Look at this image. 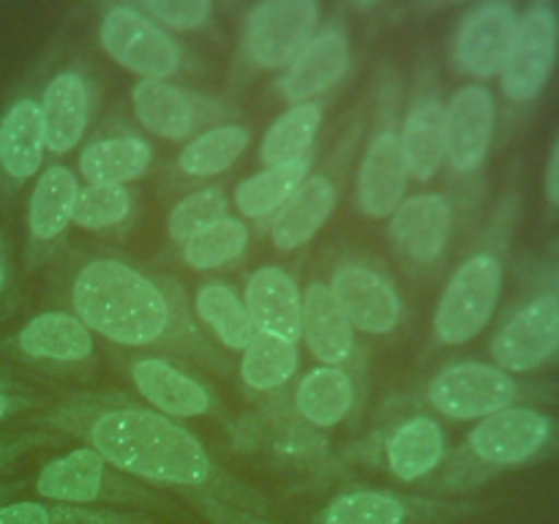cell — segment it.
I'll return each mask as SVG.
<instances>
[{
	"label": "cell",
	"instance_id": "6da1fadb",
	"mask_svg": "<svg viewBox=\"0 0 559 524\" xmlns=\"http://www.w3.org/2000/svg\"><path fill=\"white\" fill-rule=\"evenodd\" d=\"M44 424L80 440L129 478L173 489L194 505H227L271 516V500L216 462L205 442L178 420L123 398H71Z\"/></svg>",
	"mask_w": 559,
	"mask_h": 524
},
{
	"label": "cell",
	"instance_id": "7a4b0ae2",
	"mask_svg": "<svg viewBox=\"0 0 559 524\" xmlns=\"http://www.w3.org/2000/svg\"><path fill=\"white\" fill-rule=\"evenodd\" d=\"M69 300L71 314L115 347L167 349L213 369L227 366L175 278L142 271L120 257H91L71 276Z\"/></svg>",
	"mask_w": 559,
	"mask_h": 524
},
{
	"label": "cell",
	"instance_id": "3957f363",
	"mask_svg": "<svg viewBox=\"0 0 559 524\" xmlns=\"http://www.w3.org/2000/svg\"><path fill=\"white\" fill-rule=\"evenodd\" d=\"M549 440L551 420L538 409L513 404L473 426L464 445L448 462L440 489H469L484 473L533 462Z\"/></svg>",
	"mask_w": 559,
	"mask_h": 524
},
{
	"label": "cell",
	"instance_id": "277c9868",
	"mask_svg": "<svg viewBox=\"0 0 559 524\" xmlns=\"http://www.w3.org/2000/svg\"><path fill=\"white\" fill-rule=\"evenodd\" d=\"M36 495L49 502L66 505H102L109 511H134V508H153V511H175L173 500L158 495L151 486L129 478L126 473L104 462L91 448H74L60 453L49 464H44L36 478Z\"/></svg>",
	"mask_w": 559,
	"mask_h": 524
},
{
	"label": "cell",
	"instance_id": "5b68a950",
	"mask_svg": "<svg viewBox=\"0 0 559 524\" xmlns=\"http://www.w3.org/2000/svg\"><path fill=\"white\" fill-rule=\"evenodd\" d=\"M502 278H506V271L497 254L478 251L467 257L437 300L435 336L451 347L480 336L500 303Z\"/></svg>",
	"mask_w": 559,
	"mask_h": 524
},
{
	"label": "cell",
	"instance_id": "8992f818",
	"mask_svg": "<svg viewBox=\"0 0 559 524\" xmlns=\"http://www.w3.org/2000/svg\"><path fill=\"white\" fill-rule=\"evenodd\" d=\"M104 52L140 80H169L183 66V49L140 5H107L98 20Z\"/></svg>",
	"mask_w": 559,
	"mask_h": 524
},
{
	"label": "cell",
	"instance_id": "52a82bcc",
	"mask_svg": "<svg viewBox=\"0 0 559 524\" xmlns=\"http://www.w3.org/2000/svg\"><path fill=\"white\" fill-rule=\"evenodd\" d=\"M320 31L314 0H262L251 5L243 25V52L262 71H287Z\"/></svg>",
	"mask_w": 559,
	"mask_h": 524
},
{
	"label": "cell",
	"instance_id": "ba28073f",
	"mask_svg": "<svg viewBox=\"0 0 559 524\" xmlns=\"http://www.w3.org/2000/svg\"><path fill=\"white\" fill-rule=\"evenodd\" d=\"M519 382L513 374L478 360L448 364L426 382V402L448 420H484L513 407Z\"/></svg>",
	"mask_w": 559,
	"mask_h": 524
},
{
	"label": "cell",
	"instance_id": "9c48e42d",
	"mask_svg": "<svg viewBox=\"0 0 559 524\" xmlns=\"http://www.w3.org/2000/svg\"><path fill=\"white\" fill-rule=\"evenodd\" d=\"M409 175L404 167L402 142H399L396 109L393 96L380 107L360 158L358 178H355V202L366 218H391V213L407 200Z\"/></svg>",
	"mask_w": 559,
	"mask_h": 524
},
{
	"label": "cell",
	"instance_id": "30bf717a",
	"mask_svg": "<svg viewBox=\"0 0 559 524\" xmlns=\"http://www.w3.org/2000/svg\"><path fill=\"white\" fill-rule=\"evenodd\" d=\"M559 52V20L555 9L538 3L519 14L516 38L506 69L500 71V87L513 104H530L544 93Z\"/></svg>",
	"mask_w": 559,
	"mask_h": 524
},
{
	"label": "cell",
	"instance_id": "8fae6325",
	"mask_svg": "<svg viewBox=\"0 0 559 524\" xmlns=\"http://www.w3.org/2000/svg\"><path fill=\"white\" fill-rule=\"evenodd\" d=\"M131 385L136 388L147 407L167 415L173 420L186 418H216L227 420L222 398L191 371L180 369L169 358H136L129 364Z\"/></svg>",
	"mask_w": 559,
	"mask_h": 524
},
{
	"label": "cell",
	"instance_id": "7c38bea8",
	"mask_svg": "<svg viewBox=\"0 0 559 524\" xmlns=\"http://www.w3.org/2000/svg\"><path fill=\"white\" fill-rule=\"evenodd\" d=\"M131 112L147 134L183 142L200 134L202 126L216 120L224 109H218L213 98L186 91L169 80H140L131 91Z\"/></svg>",
	"mask_w": 559,
	"mask_h": 524
},
{
	"label": "cell",
	"instance_id": "4fadbf2b",
	"mask_svg": "<svg viewBox=\"0 0 559 524\" xmlns=\"http://www.w3.org/2000/svg\"><path fill=\"white\" fill-rule=\"evenodd\" d=\"M559 349V300L551 295L530 300L491 338V358L508 374L535 371Z\"/></svg>",
	"mask_w": 559,
	"mask_h": 524
},
{
	"label": "cell",
	"instance_id": "5bb4252c",
	"mask_svg": "<svg viewBox=\"0 0 559 524\" xmlns=\"http://www.w3.org/2000/svg\"><path fill=\"white\" fill-rule=\"evenodd\" d=\"M353 331L385 336L402 320V298L385 273L364 262H342L328 282Z\"/></svg>",
	"mask_w": 559,
	"mask_h": 524
},
{
	"label": "cell",
	"instance_id": "9a60e30c",
	"mask_svg": "<svg viewBox=\"0 0 559 524\" xmlns=\"http://www.w3.org/2000/svg\"><path fill=\"white\" fill-rule=\"evenodd\" d=\"M456 508L431 497L388 489H353L333 497L314 524H442Z\"/></svg>",
	"mask_w": 559,
	"mask_h": 524
},
{
	"label": "cell",
	"instance_id": "2e32d148",
	"mask_svg": "<svg viewBox=\"0 0 559 524\" xmlns=\"http://www.w3.org/2000/svg\"><path fill=\"white\" fill-rule=\"evenodd\" d=\"M495 93L484 85L459 87L445 104V164L459 175L484 167L495 140Z\"/></svg>",
	"mask_w": 559,
	"mask_h": 524
},
{
	"label": "cell",
	"instance_id": "e0dca14e",
	"mask_svg": "<svg viewBox=\"0 0 559 524\" xmlns=\"http://www.w3.org/2000/svg\"><path fill=\"white\" fill-rule=\"evenodd\" d=\"M238 434L254 448H265L271 456H276V462L298 469V473L300 469L309 473L314 464L328 462V448L320 431L304 424L295 415L293 404L284 402L282 396H278V402L262 404L260 413H254L238 426Z\"/></svg>",
	"mask_w": 559,
	"mask_h": 524
},
{
	"label": "cell",
	"instance_id": "ac0fdd59",
	"mask_svg": "<svg viewBox=\"0 0 559 524\" xmlns=\"http://www.w3.org/2000/svg\"><path fill=\"white\" fill-rule=\"evenodd\" d=\"M519 14L508 3L475 5L459 25L453 38V58L459 69L478 80L500 76L516 38Z\"/></svg>",
	"mask_w": 559,
	"mask_h": 524
},
{
	"label": "cell",
	"instance_id": "d6986e66",
	"mask_svg": "<svg viewBox=\"0 0 559 524\" xmlns=\"http://www.w3.org/2000/svg\"><path fill=\"white\" fill-rule=\"evenodd\" d=\"M353 66L347 33L338 25H325L314 33L304 52L293 60L278 80V93L293 104L317 102V96L336 87Z\"/></svg>",
	"mask_w": 559,
	"mask_h": 524
},
{
	"label": "cell",
	"instance_id": "ffe728a7",
	"mask_svg": "<svg viewBox=\"0 0 559 524\" xmlns=\"http://www.w3.org/2000/svg\"><path fill=\"white\" fill-rule=\"evenodd\" d=\"M453 229V205L445 194L407 196L388 218V233L407 260L431 265L442 257Z\"/></svg>",
	"mask_w": 559,
	"mask_h": 524
},
{
	"label": "cell",
	"instance_id": "44dd1931",
	"mask_svg": "<svg viewBox=\"0 0 559 524\" xmlns=\"http://www.w3.org/2000/svg\"><path fill=\"white\" fill-rule=\"evenodd\" d=\"M448 456L445 431L431 415H407L388 426L380 440L382 467L402 484L429 478Z\"/></svg>",
	"mask_w": 559,
	"mask_h": 524
},
{
	"label": "cell",
	"instance_id": "7402d4cb",
	"mask_svg": "<svg viewBox=\"0 0 559 524\" xmlns=\"http://www.w3.org/2000/svg\"><path fill=\"white\" fill-rule=\"evenodd\" d=\"M243 303L257 333L300 342L304 331V293L287 271L276 265L257 267L246 282Z\"/></svg>",
	"mask_w": 559,
	"mask_h": 524
},
{
	"label": "cell",
	"instance_id": "603a6c76",
	"mask_svg": "<svg viewBox=\"0 0 559 524\" xmlns=\"http://www.w3.org/2000/svg\"><path fill=\"white\" fill-rule=\"evenodd\" d=\"M338 202V180L331 172L309 175L282 211L271 218V243L276 251H298L320 235Z\"/></svg>",
	"mask_w": 559,
	"mask_h": 524
},
{
	"label": "cell",
	"instance_id": "cb8c5ba5",
	"mask_svg": "<svg viewBox=\"0 0 559 524\" xmlns=\"http://www.w3.org/2000/svg\"><path fill=\"white\" fill-rule=\"evenodd\" d=\"M41 123L47 151L55 156L71 153L82 142L91 120V85L85 74L66 69L47 82L41 93Z\"/></svg>",
	"mask_w": 559,
	"mask_h": 524
},
{
	"label": "cell",
	"instance_id": "d4e9b609",
	"mask_svg": "<svg viewBox=\"0 0 559 524\" xmlns=\"http://www.w3.org/2000/svg\"><path fill=\"white\" fill-rule=\"evenodd\" d=\"M399 142L407 175L429 183L445 164V104L435 91H420L399 123Z\"/></svg>",
	"mask_w": 559,
	"mask_h": 524
},
{
	"label": "cell",
	"instance_id": "484cf974",
	"mask_svg": "<svg viewBox=\"0 0 559 524\" xmlns=\"http://www.w3.org/2000/svg\"><path fill=\"white\" fill-rule=\"evenodd\" d=\"M306 349L322 366H342L358 353L355 331L344 311L338 309L331 287L325 282H311L304 293V331H300Z\"/></svg>",
	"mask_w": 559,
	"mask_h": 524
},
{
	"label": "cell",
	"instance_id": "4316f807",
	"mask_svg": "<svg viewBox=\"0 0 559 524\" xmlns=\"http://www.w3.org/2000/svg\"><path fill=\"white\" fill-rule=\"evenodd\" d=\"M14 347L33 360L82 364L96 353V338L71 311H41L20 327Z\"/></svg>",
	"mask_w": 559,
	"mask_h": 524
},
{
	"label": "cell",
	"instance_id": "83f0119b",
	"mask_svg": "<svg viewBox=\"0 0 559 524\" xmlns=\"http://www.w3.org/2000/svg\"><path fill=\"white\" fill-rule=\"evenodd\" d=\"M355 402H358V385L353 371L342 366H317L306 371L289 398L295 415L317 431L344 424L355 409Z\"/></svg>",
	"mask_w": 559,
	"mask_h": 524
},
{
	"label": "cell",
	"instance_id": "f1b7e54d",
	"mask_svg": "<svg viewBox=\"0 0 559 524\" xmlns=\"http://www.w3.org/2000/svg\"><path fill=\"white\" fill-rule=\"evenodd\" d=\"M151 162V142L134 131H123L98 136L82 147L76 167L87 186H129L147 172Z\"/></svg>",
	"mask_w": 559,
	"mask_h": 524
},
{
	"label": "cell",
	"instance_id": "f546056e",
	"mask_svg": "<svg viewBox=\"0 0 559 524\" xmlns=\"http://www.w3.org/2000/svg\"><path fill=\"white\" fill-rule=\"evenodd\" d=\"M47 156L36 98H16L0 118V169L14 183L36 178Z\"/></svg>",
	"mask_w": 559,
	"mask_h": 524
},
{
	"label": "cell",
	"instance_id": "4dcf8cb0",
	"mask_svg": "<svg viewBox=\"0 0 559 524\" xmlns=\"http://www.w3.org/2000/svg\"><path fill=\"white\" fill-rule=\"evenodd\" d=\"M80 194V175L69 167L44 169L36 178L27 200V233L33 246H49L63 238L66 229L74 224V205Z\"/></svg>",
	"mask_w": 559,
	"mask_h": 524
},
{
	"label": "cell",
	"instance_id": "1f68e13d",
	"mask_svg": "<svg viewBox=\"0 0 559 524\" xmlns=\"http://www.w3.org/2000/svg\"><path fill=\"white\" fill-rule=\"evenodd\" d=\"M191 311H194V320L207 327L222 347L233 349V353H243L251 338L257 336L243 298L224 282L200 284Z\"/></svg>",
	"mask_w": 559,
	"mask_h": 524
},
{
	"label": "cell",
	"instance_id": "d6a6232c",
	"mask_svg": "<svg viewBox=\"0 0 559 524\" xmlns=\"http://www.w3.org/2000/svg\"><path fill=\"white\" fill-rule=\"evenodd\" d=\"M325 109L320 102L293 104L284 109L260 142V158L265 167H278V164H293L300 158L311 156L317 131H320Z\"/></svg>",
	"mask_w": 559,
	"mask_h": 524
},
{
	"label": "cell",
	"instance_id": "836d02e7",
	"mask_svg": "<svg viewBox=\"0 0 559 524\" xmlns=\"http://www.w3.org/2000/svg\"><path fill=\"white\" fill-rule=\"evenodd\" d=\"M251 142V131L240 123L207 126L197 136H191L178 153V169L189 178H216L235 167Z\"/></svg>",
	"mask_w": 559,
	"mask_h": 524
},
{
	"label": "cell",
	"instance_id": "e575fe53",
	"mask_svg": "<svg viewBox=\"0 0 559 524\" xmlns=\"http://www.w3.org/2000/svg\"><path fill=\"white\" fill-rule=\"evenodd\" d=\"M314 153L300 162L265 167L251 175L235 189V207L246 218H273L284 207V202L298 191V186L309 178Z\"/></svg>",
	"mask_w": 559,
	"mask_h": 524
},
{
	"label": "cell",
	"instance_id": "d590c367",
	"mask_svg": "<svg viewBox=\"0 0 559 524\" xmlns=\"http://www.w3.org/2000/svg\"><path fill=\"white\" fill-rule=\"evenodd\" d=\"M300 366V349L295 342L257 333L240 353L238 374L254 393H278L295 377Z\"/></svg>",
	"mask_w": 559,
	"mask_h": 524
},
{
	"label": "cell",
	"instance_id": "8d00e7d4",
	"mask_svg": "<svg viewBox=\"0 0 559 524\" xmlns=\"http://www.w3.org/2000/svg\"><path fill=\"white\" fill-rule=\"evenodd\" d=\"M0 524H156V519L136 511L22 500L0 508Z\"/></svg>",
	"mask_w": 559,
	"mask_h": 524
},
{
	"label": "cell",
	"instance_id": "74e56055",
	"mask_svg": "<svg viewBox=\"0 0 559 524\" xmlns=\"http://www.w3.org/2000/svg\"><path fill=\"white\" fill-rule=\"evenodd\" d=\"M249 246V227L243 218L224 216L180 246V260L191 271H216L235 262Z\"/></svg>",
	"mask_w": 559,
	"mask_h": 524
},
{
	"label": "cell",
	"instance_id": "f35d334b",
	"mask_svg": "<svg viewBox=\"0 0 559 524\" xmlns=\"http://www.w3.org/2000/svg\"><path fill=\"white\" fill-rule=\"evenodd\" d=\"M134 196L129 186H85L76 194L74 224L87 233L118 227L134 211Z\"/></svg>",
	"mask_w": 559,
	"mask_h": 524
},
{
	"label": "cell",
	"instance_id": "ab89813d",
	"mask_svg": "<svg viewBox=\"0 0 559 524\" xmlns=\"http://www.w3.org/2000/svg\"><path fill=\"white\" fill-rule=\"evenodd\" d=\"M229 200L218 186H207V189L191 191L186 194L178 205L169 211L167 218V235L173 243L183 246L186 240L194 238L205 227L216 224L218 218L229 216Z\"/></svg>",
	"mask_w": 559,
	"mask_h": 524
},
{
	"label": "cell",
	"instance_id": "60d3db41",
	"mask_svg": "<svg viewBox=\"0 0 559 524\" xmlns=\"http://www.w3.org/2000/svg\"><path fill=\"white\" fill-rule=\"evenodd\" d=\"M140 9L167 33L200 31L213 16L211 0H145Z\"/></svg>",
	"mask_w": 559,
	"mask_h": 524
},
{
	"label": "cell",
	"instance_id": "b9f144b4",
	"mask_svg": "<svg viewBox=\"0 0 559 524\" xmlns=\"http://www.w3.org/2000/svg\"><path fill=\"white\" fill-rule=\"evenodd\" d=\"M200 516H205L211 524H282L273 522L271 516H260V513L238 511V508L227 505H194Z\"/></svg>",
	"mask_w": 559,
	"mask_h": 524
},
{
	"label": "cell",
	"instance_id": "7bdbcfd3",
	"mask_svg": "<svg viewBox=\"0 0 559 524\" xmlns=\"http://www.w3.org/2000/svg\"><path fill=\"white\" fill-rule=\"evenodd\" d=\"M49 442H55L49 434H25V437H5L0 434V464L3 462H11V458H16L20 453L31 451V448H38V445H49Z\"/></svg>",
	"mask_w": 559,
	"mask_h": 524
},
{
	"label": "cell",
	"instance_id": "ee69618b",
	"mask_svg": "<svg viewBox=\"0 0 559 524\" xmlns=\"http://www.w3.org/2000/svg\"><path fill=\"white\" fill-rule=\"evenodd\" d=\"M544 194L551 205L559 207V136L557 142L551 145L549 153V164H546V175H544Z\"/></svg>",
	"mask_w": 559,
	"mask_h": 524
},
{
	"label": "cell",
	"instance_id": "f6af8a7d",
	"mask_svg": "<svg viewBox=\"0 0 559 524\" xmlns=\"http://www.w3.org/2000/svg\"><path fill=\"white\" fill-rule=\"evenodd\" d=\"M33 404H36L33 398L20 396V393H9V391H3V388H0V420H5V418H11V415L22 413V409H31Z\"/></svg>",
	"mask_w": 559,
	"mask_h": 524
},
{
	"label": "cell",
	"instance_id": "bcb514c9",
	"mask_svg": "<svg viewBox=\"0 0 559 524\" xmlns=\"http://www.w3.org/2000/svg\"><path fill=\"white\" fill-rule=\"evenodd\" d=\"M5 284H9V271H5V262H3V257H0V295H3Z\"/></svg>",
	"mask_w": 559,
	"mask_h": 524
}]
</instances>
